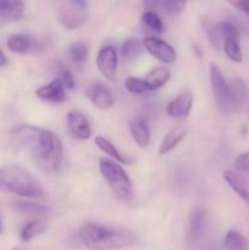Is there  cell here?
Masks as SVG:
<instances>
[{
  "instance_id": "cell-7",
  "label": "cell",
  "mask_w": 249,
  "mask_h": 250,
  "mask_svg": "<svg viewBox=\"0 0 249 250\" xmlns=\"http://www.w3.org/2000/svg\"><path fill=\"white\" fill-rule=\"evenodd\" d=\"M143 48L150 54L153 58L158 59L164 63H172L177 59L175 49L167 42L156 37H146L143 39Z\"/></svg>"
},
{
  "instance_id": "cell-14",
  "label": "cell",
  "mask_w": 249,
  "mask_h": 250,
  "mask_svg": "<svg viewBox=\"0 0 249 250\" xmlns=\"http://www.w3.org/2000/svg\"><path fill=\"white\" fill-rule=\"evenodd\" d=\"M205 210L200 207H195L190 210L188 217L187 239L189 243H195L202 237L205 226Z\"/></svg>"
},
{
  "instance_id": "cell-36",
  "label": "cell",
  "mask_w": 249,
  "mask_h": 250,
  "mask_svg": "<svg viewBox=\"0 0 249 250\" xmlns=\"http://www.w3.org/2000/svg\"><path fill=\"white\" fill-rule=\"evenodd\" d=\"M6 19H5L4 16H2L1 14H0V24H2V23H6Z\"/></svg>"
},
{
  "instance_id": "cell-19",
  "label": "cell",
  "mask_w": 249,
  "mask_h": 250,
  "mask_svg": "<svg viewBox=\"0 0 249 250\" xmlns=\"http://www.w3.org/2000/svg\"><path fill=\"white\" fill-rule=\"evenodd\" d=\"M94 143L100 150L103 151L104 154H106L107 156H111L112 159H115L116 161H119L120 164H124V165H132L134 163L133 159L128 158V156H124L114 144L111 143L110 141H107L106 138L102 136L95 137Z\"/></svg>"
},
{
  "instance_id": "cell-24",
  "label": "cell",
  "mask_w": 249,
  "mask_h": 250,
  "mask_svg": "<svg viewBox=\"0 0 249 250\" xmlns=\"http://www.w3.org/2000/svg\"><path fill=\"white\" fill-rule=\"evenodd\" d=\"M142 50H143V43L141 41L136 38H127L121 46L122 59L126 63L133 62L141 56Z\"/></svg>"
},
{
  "instance_id": "cell-29",
  "label": "cell",
  "mask_w": 249,
  "mask_h": 250,
  "mask_svg": "<svg viewBox=\"0 0 249 250\" xmlns=\"http://www.w3.org/2000/svg\"><path fill=\"white\" fill-rule=\"evenodd\" d=\"M222 49H224L227 58L233 62H242L243 61V53H242L241 45L238 43V38H236V37L227 38L224 42Z\"/></svg>"
},
{
  "instance_id": "cell-32",
  "label": "cell",
  "mask_w": 249,
  "mask_h": 250,
  "mask_svg": "<svg viewBox=\"0 0 249 250\" xmlns=\"http://www.w3.org/2000/svg\"><path fill=\"white\" fill-rule=\"evenodd\" d=\"M58 67H59V77L58 78L61 81V82H62L63 87H65L66 89L72 90L76 85V80H75V76H73V73L71 72V71L68 70L65 65H62V63H59Z\"/></svg>"
},
{
  "instance_id": "cell-8",
  "label": "cell",
  "mask_w": 249,
  "mask_h": 250,
  "mask_svg": "<svg viewBox=\"0 0 249 250\" xmlns=\"http://www.w3.org/2000/svg\"><path fill=\"white\" fill-rule=\"evenodd\" d=\"M67 129L71 137L78 141H87L92 137V127L87 117L77 110H71L66 115Z\"/></svg>"
},
{
  "instance_id": "cell-30",
  "label": "cell",
  "mask_w": 249,
  "mask_h": 250,
  "mask_svg": "<svg viewBox=\"0 0 249 250\" xmlns=\"http://www.w3.org/2000/svg\"><path fill=\"white\" fill-rule=\"evenodd\" d=\"M142 22L145 24L148 28H150L151 31L156 32V33H161L164 32V23L161 21L159 14L153 11H145L142 15Z\"/></svg>"
},
{
  "instance_id": "cell-17",
  "label": "cell",
  "mask_w": 249,
  "mask_h": 250,
  "mask_svg": "<svg viewBox=\"0 0 249 250\" xmlns=\"http://www.w3.org/2000/svg\"><path fill=\"white\" fill-rule=\"evenodd\" d=\"M129 131H131L134 142L141 148H145L150 143V128H149L145 120L142 119V117H134L132 120L131 125H129Z\"/></svg>"
},
{
  "instance_id": "cell-34",
  "label": "cell",
  "mask_w": 249,
  "mask_h": 250,
  "mask_svg": "<svg viewBox=\"0 0 249 250\" xmlns=\"http://www.w3.org/2000/svg\"><path fill=\"white\" fill-rule=\"evenodd\" d=\"M229 4L249 17V0H237V1H229Z\"/></svg>"
},
{
  "instance_id": "cell-16",
  "label": "cell",
  "mask_w": 249,
  "mask_h": 250,
  "mask_svg": "<svg viewBox=\"0 0 249 250\" xmlns=\"http://www.w3.org/2000/svg\"><path fill=\"white\" fill-rule=\"evenodd\" d=\"M187 127L185 126H176L171 128L161 141L160 146H159V154L166 155L170 151H172L185 139V137L187 136Z\"/></svg>"
},
{
  "instance_id": "cell-28",
  "label": "cell",
  "mask_w": 249,
  "mask_h": 250,
  "mask_svg": "<svg viewBox=\"0 0 249 250\" xmlns=\"http://www.w3.org/2000/svg\"><path fill=\"white\" fill-rule=\"evenodd\" d=\"M12 207L17 212H21V214L24 215H44L48 212V208L46 207L28 202V200H17V202L14 203Z\"/></svg>"
},
{
  "instance_id": "cell-33",
  "label": "cell",
  "mask_w": 249,
  "mask_h": 250,
  "mask_svg": "<svg viewBox=\"0 0 249 250\" xmlns=\"http://www.w3.org/2000/svg\"><path fill=\"white\" fill-rule=\"evenodd\" d=\"M234 167L241 175L249 177V151L241 154L234 161Z\"/></svg>"
},
{
  "instance_id": "cell-6",
  "label": "cell",
  "mask_w": 249,
  "mask_h": 250,
  "mask_svg": "<svg viewBox=\"0 0 249 250\" xmlns=\"http://www.w3.org/2000/svg\"><path fill=\"white\" fill-rule=\"evenodd\" d=\"M87 1L66 0L59 6V20L66 31L80 28L87 22Z\"/></svg>"
},
{
  "instance_id": "cell-18",
  "label": "cell",
  "mask_w": 249,
  "mask_h": 250,
  "mask_svg": "<svg viewBox=\"0 0 249 250\" xmlns=\"http://www.w3.org/2000/svg\"><path fill=\"white\" fill-rule=\"evenodd\" d=\"M144 6L148 7V11L153 12H160V14L170 15V16H175V15L181 14L186 6L185 1H166V0H159V1H145Z\"/></svg>"
},
{
  "instance_id": "cell-38",
  "label": "cell",
  "mask_w": 249,
  "mask_h": 250,
  "mask_svg": "<svg viewBox=\"0 0 249 250\" xmlns=\"http://www.w3.org/2000/svg\"><path fill=\"white\" fill-rule=\"evenodd\" d=\"M12 250H21V249H12Z\"/></svg>"
},
{
  "instance_id": "cell-22",
  "label": "cell",
  "mask_w": 249,
  "mask_h": 250,
  "mask_svg": "<svg viewBox=\"0 0 249 250\" xmlns=\"http://www.w3.org/2000/svg\"><path fill=\"white\" fill-rule=\"evenodd\" d=\"M170 77L171 73L168 68L155 67L146 73V76L144 77V82H145L149 90H156L165 85L167 81L170 80Z\"/></svg>"
},
{
  "instance_id": "cell-13",
  "label": "cell",
  "mask_w": 249,
  "mask_h": 250,
  "mask_svg": "<svg viewBox=\"0 0 249 250\" xmlns=\"http://www.w3.org/2000/svg\"><path fill=\"white\" fill-rule=\"evenodd\" d=\"M231 37H239V31L236 26H234L232 22L229 21H221L211 29L210 32V41H211L212 46H214L216 50H221L222 45H224V42L227 38H231Z\"/></svg>"
},
{
  "instance_id": "cell-31",
  "label": "cell",
  "mask_w": 249,
  "mask_h": 250,
  "mask_svg": "<svg viewBox=\"0 0 249 250\" xmlns=\"http://www.w3.org/2000/svg\"><path fill=\"white\" fill-rule=\"evenodd\" d=\"M124 88L128 92L133 93V94H143V93L149 90L144 80L138 77H133V76H129V77L126 78V81H124Z\"/></svg>"
},
{
  "instance_id": "cell-37",
  "label": "cell",
  "mask_w": 249,
  "mask_h": 250,
  "mask_svg": "<svg viewBox=\"0 0 249 250\" xmlns=\"http://www.w3.org/2000/svg\"><path fill=\"white\" fill-rule=\"evenodd\" d=\"M2 233V221H1V219H0V234Z\"/></svg>"
},
{
  "instance_id": "cell-3",
  "label": "cell",
  "mask_w": 249,
  "mask_h": 250,
  "mask_svg": "<svg viewBox=\"0 0 249 250\" xmlns=\"http://www.w3.org/2000/svg\"><path fill=\"white\" fill-rule=\"evenodd\" d=\"M0 192L27 199H37L44 194L41 183L20 165L0 166Z\"/></svg>"
},
{
  "instance_id": "cell-1",
  "label": "cell",
  "mask_w": 249,
  "mask_h": 250,
  "mask_svg": "<svg viewBox=\"0 0 249 250\" xmlns=\"http://www.w3.org/2000/svg\"><path fill=\"white\" fill-rule=\"evenodd\" d=\"M15 146L26 148L34 164L45 173H54L60 168L63 160V146L55 133L42 127L22 125L11 129Z\"/></svg>"
},
{
  "instance_id": "cell-2",
  "label": "cell",
  "mask_w": 249,
  "mask_h": 250,
  "mask_svg": "<svg viewBox=\"0 0 249 250\" xmlns=\"http://www.w3.org/2000/svg\"><path fill=\"white\" fill-rule=\"evenodd\" d=\"M80 239L90 250H116L131 247L136 236L128 229L87 222L80 229Z\"/></svg>"
},
{
  "instance_id": "cell-23",
  "label": "cell",
  "mask_w": 249,
  "mask_h": 250,
  "mask_svg": "<svg viewBox=\"0 0 249 250\" xmlns=\"http://www.w3.org/2000/svg\"><path fill=\"white\" fill-rule=\"evenodd\" d=\"M88 56V46L84 42H73L67 48V58L77 70H82Z\"/></svg>"
},
{
  "instance_id": "cell-35",
  "label": "cell",
  "mask_w": 249,
  "mask_h": 250,
  "mask_svg": "<svg viewBox=\"0 0 249 250\" xmlns=\"http://www.w3.org/2000/svg\"><path fill=\"white\" fill-rule=\"evenodd\" d=\"M7 63V59L6 56H5L4 51L1 50V48H0V67H2V66H5Z\"/></svg>"
},
{
  "instance_id": "cell-5",
  "label": "cell",
  "mask_w": 249,
  "mask_h": 250,
  "mask_svg": "<svg viewBox=\"0 0 249 250\" xmlns=\"http://www.w3.org/2000/svg\"><path fill=\"white\" fill-rule=\"evenodd\" d=\"M209 75L212 94H214L215 103L219 106L220 111L224 114H232V112L237 111L233 98H232L229 83L228 81H226L219 66L215 63H210Z\"/></svg>"
},
{
  "instance_id": "cell-9",
  "label": "cell",
  "mask_w": 249,
  "mask_h": 250,
  "mask_svg": "<svg viewBox=\"0 0 249 250\" xmlns=\"http://www.w3.org/2000/svg\"><path fill=\"white\" fill-rule=\"evenodd\" d=\"M117 63H119V56L116 49L111 45L103 46L97 55V66L98 70L106 80H115Z\"/></svg>"
},
{
  "instance_id": "cell-10",
  "label": "cell",
  "mask_w": 249,
  "mask_h": 250,
  "mask_svg": "<svg viewBox=\"0 0 249 250\" xmlns=\"http://www.w3.org/2000/svg\"><path fill=\"white\" fill-rule=\"evenodd\" d=\"M87 95L92 104L99 110H109L114 106L115 97L103 83H93L88 87Z\"/></svg>"
},
{
  "instance_id": "cell-25",
  "label": "cell",
  "mask_w": 249,
  "mask_h": 250,
  "mask_svg": "<svg viewBox=\"0 0 249 250\" xmlns=\"http://www.w3.org/2000/svg\"><path fill=\"white\" fill-rule=\"evenodd\" d=\"M48 225L44 220L42 219H34L31 220L29 222H27L23 226V229H21V233H20V238L22 242H29L33 238H36L37 236L43 233L46 229Z\"/></svg>"
},
{
  "instance_id": "cell-21",
  "label": "cell",
  "mask_w": 249,
  "mask_h": 250,
  "mask_svg": "<svg viewBox=\"0 0 249 250\" xmlns=\"http://www.w3.org/2000/svg\"><path fill=\"white\" fill-rule=\"evenodd\" d=\"M24 4L20 0H0V14L7 22L20 21L23 16Z\"/></svg>"
},
{
  "instance_id": "cell-15",
  "label": "cell",
  "mask_w": 249,
  "mask_h": 250,
  "mask_svg": "<svg viewBox=\"0 0 249 250\" xmlns=\"http://www.w3.org/2000/svg\"><path fill=\"white\" fill-rule=\"evenodd\" d=\"M6 44L9 50L15 54H28L41 48L39 42L27 34H14L7 39Z\"/></svg>"
},
{
  "instance_id": "cell-4",
  "label": "cell",
  "mask_w": 249,
  "mask_h": 250,
  "mask_svg": "<svg viewBox=\"0 0 249 250\" xmlns=\"http://www.w3.org/2000/svg\"><path fill=\"white\" fill-rule=\"evenodd\" d=\"M100 173L110 189L121 200H129L133 195V186L128 173L124 171L120 164L110 160L107 158H102L99 161Z\"/></svg>"
},
{
  "instance_id": "cell-11",
  "label": "cell",
  "mask_w": 249,
  "mask_h": 250,
  "mask_svg": "<svg viewBox=\"0 0 249 250\" xmlns=\"http://www.w3.org/2000/svg\"><path fill=\"white\" fill-rule=\"evenodd\" d=\"M36 95L41 100L54 104H61L66 100V88L59 78H55L48 84H44L36 90Z\"/></svg>"
},
{
  "instance_id": "cell-20",
  "label": "cell",
  "mask_w": 249,
  "mask_h": 250,
  "mask_svg": "<svg viewBox=\"0 0 249 250\" xmlns=\"http://www.w3.org/2000/svg\"><path fill=\"white\" fill-rule=\"evenodd\" d=\"M224 178L229 187L234 190V193L239 195L243 200H246L249 204V187L247 185L246 180L242 177L239 173L234 172V171L226 170L224 172Z\"/></svg>"
},
{
  "instance_id": "cell-26",
  "label": "cell",
  "mask_w": 249,
  "mask_h": 250,
  "mask_svg": "<svg viewBox=\"0 0 249 250\" xmlns=\"http://www.w3.org/2000/svg\"><path fill=\"white\" fill-rule=\"evenodd\" d=\"M224 247L226 250H249V242L238 231L231 229L225 236Z\"/></svg>"
},
{
  "instance_id": "cell-12",
  "label": "cell",
  "mask_w": 249,
  "mask_h": 250,
  "mask_svg": "<svg viewBox=\"0 0 249 250\" xmlns=\"http://www.w3.org/2000/svg\"><path fill=\"white\" fill-rule=\"evenodd\" d=\"M193 106V94L189 90L180 93L166 106V114L171 117H187Z\"/></svg>"
},
{
  "instance_id": "cell-27",
  "label": "cell",
  "mask_w": 249,
  "mask_h": 250,
  "mask_svg": "<svg viewBox=\"0 0 249 250\" xmlns=\"http://www.w3.org/2000/svg\"><path fill=\"white\" fill-rule=\"evenodd\" d=\"M228 83H229V87H231L233 103L234 105H236V109L238 110L239 107L243 105L244 100H246L247 85L241 77H233L232 80L228 81Z\"/></svg>"
}]
</instances>
